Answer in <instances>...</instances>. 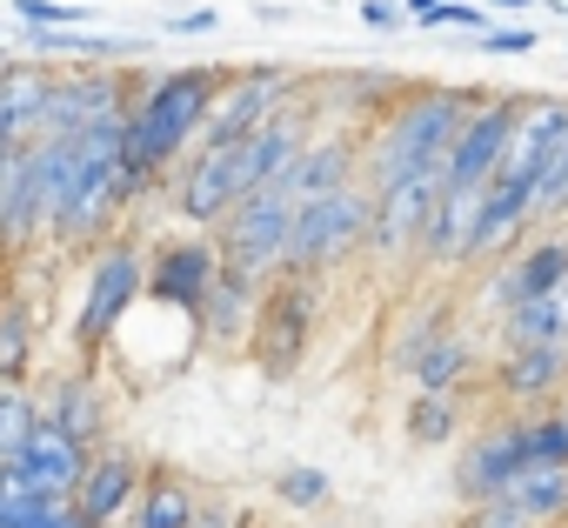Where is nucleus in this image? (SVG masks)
Returning a JSON list of instances; mask_svg holds the SVG:
<instances>
[{
    "instance_id": "f257e3e1",
    "label": "nucleus",
    "mask_w": 568,
    "mask_h": 528,
    "mask_svg": "<svg viewBox=\"0 0 568 528\" xmlns=\"http://www.w3.org/2000/svg\"><path fill=\"white\" fill-rule=\"evenodd\" d=\"M121 128L128 121L88 128V134H41V161H48V187H54L48 241L68 254H94L101 241H114V227L134 201Z\"/></svg>"
},
{
    "instance_id": "f03ea898",
    "label": "nucleus",
    "mask_w": 568,
    "mask_h": 528,
    "mask_svg": "<svg viewBox=\"0 0 568 528\" xmlns=\"http://www.w3.org/2000/svg\"><path fill=\"white\" fill-rule=\"evenodd\" d=\"M227 74L234 68H168V74H141V94L128 108V128H121L134 201L154 194V187H168V174L201 148L207 114H214Z\"/></svg>"
},
{
    "instance_id": "7ed1b4c3",
    "label": "nucleus",
    "mask_w": 568,
    "mask_h": 528,
    "mask_svg": "<svg viewBox=\"0 0 568 528\" xmlns=\"http://www.w3.org/2000/svg\"><path fill=\"white\" fill-rule=\"evenodd\" d=\"M495 88H462V81H415L375 128H362V181L395 187L415 174H442L462 121L488 101Z\"/></svg>"
},
{
    "instance_id": "20e7f679",
    "label": "nucleus",
    "mask_w": 568,
    "mask_h": 528,
    "mask_svg": "<svg viewBox=\"0 0 568 528\" xmlns=\"http://www.w3.org/2000/svg\"><path fill=\"white\" fill-rule=\"evenodd\" d=\"M368 214H375V187L368 181H348L335 194L302 201L295 227H288V254H281V275L335 282L355 254H368Z\"/></svg>"
},
{
    "instance_id": "39448f33",
    "label": "nucleus",
    "mask_w": 568,
    "mask_h": 528,
    "mask_svg": "<svg viewBox=\"0 0 568 528\" xmlns=\"http://www.w3.org/2000/svg\"><path fill=\"white\" fill-rule=\"evenodd\" d=\"M134 302H148V247L134 234H114L88 261V288H81V308H74V328H68L74 355L101 362L114 348V335L128 328Z\"/></svg>"
},
{
    "instance_id": "423d86ee",
    "label": "nucleus",
    "mask_w": 568,
    "mask_h": 528,
    "mask_svg": "<svg viewBox=\"0 0 568 528\" xmlns=\"http://www.w3.org/2000/svg\"><path fill=\"white\" fill-rule=\"evenodd\" d=\"M295 207L302 194L288 187V174L241 194L221 221H214V241H221V261L227 268H247V275H281V254H288V227H295Z\"/></svg>"
},
{
    "instance_id": "0eeeda50",
    "label": "nucleus",
    "mask_w": 568,
    "mask_h": 528,
    "mask_svg": "<svg viewBox=\"0 0 568 528\" xmlns=\"http://www.w3.org/2000/svg\"><path fill=\"white\" fill-rule=\"evenodd\" d=\"M315 315H322V282L274 275L267 295H261V322H254V335H247V362H254L267 382H288V375L308 362Z\"/></svg>"
},
{
    "instance_id": "6e6552de",
    "label": "nucleus",
    "mask_w": 568,
    "mask_h": 528,
    "mask_svg": "<svg viewBox=\"0 0 568 528\" xmlns=\"http://www.w3.org/2000/svg\"><path fill=\"white\" fill-rule=\"evenodd\" d=\"M221 268H227V261H221L214 227L168 234L161 247H148V302L168 308V315H181L194 328V315H201V302H207V288H214Z\"/></svg>"
},
{
    "instance_id": "1a4fd4ad",
    "label": "nucleus",
    "mask_w": 568,
    "mask_h": 528,
    "mask_svg": "<svg viewBox=\"0 0 568 528\" xmlns=\"http://www.w3.org/2000/svg\"><path fill=\"white\" fill-rule=\"evenodd\" d=\"M48 221H54V187L34 134V141H14V154L0 161V261H21L34 241H48Z\"/></svg>"
},
{
    "instance_id": "9d476101",
    "label": "nucleus",
    "mask_w": 568,
    "mask_h": 528,
    "mask_svg": "<svg viewBox=\"0 0 568 528\" xmlns=\"http://www.w3.org/2000/svg\"><path fill=\"white\" fill-rule=\"evenodd\" d=\"M295 94H302L295 68H267V61H261V68H234L227 88H221V101H214V114H207L201 148H234L241 134H254L261 121H274Z\"/></svg>"
},
{
    "instance_id": "9b49d317",
    "label": "nucleus",
    "mask_w": 568,
    "mask_h": 528,
    "mask_svg": "<svg viewBox=\"0 0 568 528\" xmlns=\"http://www.w3.org/2000/svg\"><path fill=\"white\" fill-rule=\"evenodd\" d=\"M561 148H568V101H561V94H521L508 154H501V167H495V187L528 194V207H535V181H541V167H548Z\"/></svg>"
},
{
    "instance_id": "f8f14e48",
    "label": "nucleus",
    "mask_w": 568,
    "mask_h": 528,
    "mask_svg": "<svg viewBox=\"0 0 568 528\" xmlns=\"http://www.w3.org/2000/svg\"><path fill=\"white\" fill-rule=\"evenodd\" d=\"M435 194H442V174L375 187V214H368V261L375 268H402V261L422 254V227L435 214Z\"/></svg>"
},
{
    "instance_id": "ddd939ff",
    "label": "nucleus",
    "mask_w": 568,
    "mask_h": 528,
    "mask_svg": "<svg viewBox=\"0 0 568 528\" xmlns=\"http://www.w3.org/2000/svg\"><path fill=\"white\" fill-rule=\"evenodd\" d=\"M528 468V455H521V415H495V422H481V428H468L462 435V448H455V501L468 508V501H488V495H501L515 475Z\"/></svg>"
},
{
    "instance_id": "4468645a",
    "label": "nucleus",
    "mask_w": 568,
    "mask_h": 528,
    "mask_svg": "<svg viewBox=\"0 0 568 528\" xmlns=\"http://www.w3.org/2000/svg\"><path fill=\"white\" fill-rule=\"evenodd\" d=\"M548 288H568V227H535L515 254L495 261L488 282H481V295H488L495 315L515 308V302H535Z\"/></svg>"
},
{
    "instance_id": "2eb2a0df",
    "label": "nucleus",
    "mask_w": 568,
    "mask_h": 528,
    "mask_svg": "<svg viewBox=\"0 0 568 528\" xmlns=\"http://www.w3.org/2000/svg\"><path fill=\"white\" fill-rule=\"evenodd\" d=\"M141 481H148V455H141V448H128V441L114 435V441H101V448L88 455V475H81L74 508H81L94 528H121V521L134 515Z\"/></svg>"
},
{
    "instance_id": "dca6fc26",
    "label": "nucleus",
    "mask_w": 568,
    "mask_h": 528,
    "mask_svg": "<svg viewBox=\"0 0 568 528\" xmlns=\"http://www.w3.org/2000/svg\"><path fill=\"white\" fill-rule=\"evenodd\" d=\"M515 114H521V94H488L468 121H462V134H455V148H448V167H442V181H468V187H488L495 181V167H501V154H508V134H515Z\"/></svg>"
},
{
    "instance_id": "f3484780",
    "label": "nucleus",
    "mask_w": 568,
    "mask_h": 528,
    "mask_svg": "<svg viewBox=\"0 0 568 528\" xmlns=\"http://www.w3.org/2000/svg\"><path fill=\"white\" fill-rule=\"evenodd\" d=\"M261 295H267V275H247V268H221L201 315H194V342L201 348H221V355H241L254 322H261Z\"/></svg>"
},
{
    "instance_id": "a211bd4d",
    "label": "nucleus",
    "mask_w": 568,
    "mask_h": 528,
    "mask_svg": "<svg viewBox=\"0 0 568 528\" xmlns=\"http://www.w3.org/2000/svg\"><path fill=\"white\" fill-rule=\"evenodd\" d=\"M234 201H241V181H234L227 148H194V154L168 174V207H174L187 227H214Z\"/></svg>"
},
{
    "instance_id": "6ab92c4d",
    "label": "nucleus",
    "mask_w": 568,
    "mask_h": 528,
    "mask_svg": "<svg viewBox=\"0 0 568 528\" xmlns=\"http://www.w3.org/2000/svg\"><path fill=\"white\" fill-rule=\"evenodd\" d=\"M41 408H48V422H54V428H68L81 448L114 441V402H108V382H101V368H94V362H81V368L54 375V382L41 388Z\"/></svg>"
},
{
    "instance_id": "aec40b11",
    "label": "nucleus",
    "mask_w": 568,
    "mask_h": 528,
    "mask_svg": "<svg viewBox=\"0 0 568 528\" xmlns=\"http://www.w3.org/2000/svg\"><path fill=\"white\" fill-rule=\"evenodd\" d=\"M475 221H481V187L468 181H442L435 194V214L422 227V268L428 275H448V268H468V241H475Z\"/></svg>"
},
{
    "instance_id": "412c9836",
    "label": "nucleus",
    "mask_w": 568,
    "mask_h": 528,
    "mask_svg": "<svg viewBox=\"0 0 568 528\" xmlns=\"http://www.w3.org/2000/svg\"><path fill=\"white\" fill-rule=\"evenodd\" d=\"M488 388H495V402H501L508 415H528V408H548V402H561V388H568V342H555V348H515V355H501Z\"/></svg>"
},
{
    "instance_id": "4be33fe9",
    "label": "nucleus",
    "mask_w": 568,
    "mask_h": 528,
    "mask_svg": "<svg viewBox=\"0 0 568 528\" xmlns=\"http://www.w3.org/2000/svg\"><path fill=\"white\" fill-rule=\"evenodd\" d=\"M348 181H362V128L322 121L315 141L302 148V161L288 167V187H295L302 201H315V194H335V187H348Z\"/></svg>"
},
{
    "instance_id": "5701e85b",
    "label": "nucleus",
    "mask_w": 568,
    "mask_h": 528,
    "mask_svg": "<svg viewBox=\"0 0 568 528\" xmlns=\"http://www.w3.org/2000/svg\"><path fill=\"white\" fill-rule=\"evenodd\" d=\"M88 455H94V448H81L68 428L41 422L34 441L21 448V475H28L34 488H48L54 501H74V495H81V475H88Z\"/></svg>"
},
{
    "instance_id": "b1692460",
    "label": "nucleus",
    "mask_w": 568,
    "mask_h": 528,
    "mask_svg": "<svg viewBox=\"0 0 568 528\" xmlns=\"http://www.w3.org/2000/svg\"><path fill=\"white\" fill-rule=\"evenodd\" d=\"M194 508H201V481H194V475H181L174 461L148 455V481H141V495H134L128 528H187V521H194Z\"/></svg>"
},
{
    "instance_id": "393cba45",
    "label": "nucleus",
    "mask_w": 568,
    "mask_h": 528,
    "mask_svg": "<svg viewBox=\"0 0 568 528\" xmlns=\"http://www.w3.org/2000/svg\"><path fill=\"white\" fill-rule=\"evenodd\" d=\"M48 88H54V68L48 61H0V121H8L14 141H34L41 134V114H48Z\"/></svg>"
},
{
    "instance_id": "a878e982",
    "label": "nucleus",
    "mask_w": 568,
    "mask_h": 528,
    "mask_svg": "<svg viewBox=\"0 0 568 528\" xmlns=\"http://www.w3.org/2000/svg\"><path fill=\"white\" fill-rule=\"evenodd\" d=\"M495 342H501V355L568 342V288H548V295H535V302L501 308V315H495Z\"/></svg>"
},
{
    "instance_id": "bb28decb",
    "label": "nucleus",
    "mask_w": 568,
    "mask_h": 528,
    "mask_svg": "<svg viewBox=\"0 0 568 528\" xmlns=\"http://www.w3.org/2000/svg\"><path fill=\"white\" fill-rule=\"evenodd\" d=\"M28 34V54L34 61H121V54H148L141 34H94V28H21Z\"/></svg>"
},
{
    "instance_id": "cd10ccee",
    "label": "nucleus",
    "mask_w": 568,
    "mask_h": 528,
    "mask_svg": "<svg viewBox=\"0 0 568 528\" xmlns=\"http://www.w3.org/2000/svg\"><path fill=\"white\" fill-rule=\"evenodd\" d=\"M475 375H481V348H475V335L455 322V328L422 355V368H415L408 382H415V388H435V395H468Z\"/></svg>"
},
{
    "instance_id": "c85d7f7f",
    "label": "nucleus",
    "mask_w": 568,
    "mask_h": 528,
    "mask_svg": "<svg viewBox=\"0 0 568 528\" xmlns=\"http://www.w3.org/2000/svg\"><path fill=\"white\" fill-rule=\"evenodd\" d=\"M402 435L415 448H448L455 435H468V395H435V388H415L408 408H402Z\"/></svg>"
},
{
    "instance_id": "c756f323",
    "label": "nucleus",
    "mask_w": 568,
    "mask_h": 528,
    "mask_svg": "<svg viewBox=\"0 0 568 528\" xmlns=\"http://www.w3.org/2000/svg\"><path fill=\"white\" fill-rule=\"evenodd\" d=\"M501 495H508L521 515H535L541 528H561V521H568V468H521Z\"/></svg>"
},
{
    "instance_id": "7c9ffc66",
    "label": "nucleus",
    "mask_w": 568,
    "mask_h": 528,
    "mask_svg": "<svg viewBox=\"0 0 568 528\" xmlns=\"http://www.w3.org/2000/svg\"><path fill=\"white\" fill-rule=\"evenodd\" d=\"M41 422H48V408H41L34 382H0V461H21V448L34 441Z\"/></svg>"
},
{
    "instance_id": "2f4dec72",
    "label": "nucleus",
    "mask_w": 568,
    "mask_h": 528,
    "mask_svg": "<svg viewBox=\"0 0 568 528\" xmlns=\"http://www.w3.org/2000/svg\"><path fill=\"white\" fill-rule=\"evenodd\" d=\"M34 342H41V328H34V302H28V295H8V302H0V375H8V382H28V368H34Z\"/></svg>"
},
{
    "instance_id": "473e14b6",
    "label": "nucleus",
    "mask_w": 568,
    "mask_h": 528,
    "mask_svg": "<svg viewBox=\"0 0 568 528\" xmlns=\"http://www.w3.org/2000/svg\"><path fill=\"white\" fill-rule=\"evenodd\" d=\"M521 455H528V468H568V408L561 402L521 415Z\"/></svg>"
},
{
    "instance_id": "72a5a7b5",
    "label": "nucleus",
    "mask_w": 568,
    "mask_h": 528,
    "mask_svg": "<svg viewBox=\"0 0 568 528\" xmlns=\"http://www.w3.org/2000/svg\"><path fill=\"white\" fill-rule=\"evenodd\" d=\"M54 515V495L21 475V461H0V528H41Z\"/></svg>"
},
{
    "instance_id": "f704fd0d",
    "label": "nucleus",
    "mask_w": 568,
    "mask_h": 528,
    "mask_svg": "<svg viewBox=\"0 0 568 528\" xmlns=\"http://www.w3.org/2000/svg\"><path fill=\"white\" fill-rule=\"evenodd\" d=\"M448 328H455V308H448V302H435L428 315L402 322V335H395V348H388V368H395V375H415V368H422V355H428Z\"/></svg>"
},
{
    "instance_id": "c9c22d12",
    "label": "nucleus",
    "mask_w": 568,
    "mask_h": 528,
    "mask_svg": "<svg viewBox=\"0 0 568 528\" xmlns=\"http://www.w3.org/2000/svg\"><path fill=\"white\" fill-rule=\"evenodd\" d=\"M274 501L288 508V515H315V508H328V495H335V481L315 468V461H288V468H274Z\"/></svg>"
},
{
    "instance_id": "e433bc0d",
    "label": "nucleus",
    "mask_w": 568,
    "mask_h": 528,
    "mask_svg": "<svg viewBox=\"0 0 568 528\" xmlns=\"http://www.w3.org/2000/svg\"><path fill=\"white\" fill-rule=\"evenodd\" d=\"M14 28H94L88 0H8Z\"/></svg>"
},
{
    "instance_id": "4c0bfd02",
    "label": "nucleus",
    "mask_w": 568,
    "mask_h": 528,
    "mask_svg": "<svg viewBox=\"0 0 568 528\" xmlns=\"http://www.w3.org/2000/svg\"><path fill=\"white\" fill-rule=\"evenodd\" d=\"M422 34H442V28H462V34H488L495 14H488V0H435V8L415 21Z\"/></svg>"
},
{
    "instance_id": "58836bf2",
    "label": "nucleus",
    "mask_w": 568,
    "mask_h": 528,
    "mask_svg": "<svg viewBox=\"0 0 568 528\" xmlns=\"http://www.w3.org/2000/svg\"><path fill=\"white\" fill-rule=\"evenodd\" d=\"M462 528H541V521H535V515H521L508 495H488V501H468Z\"/></svg>"
},
{
    "instance_id": "ea45409f",
    "label": "nucleus",
    "mask_w": 568,
    "mask_h": 528,
    "mask_svg": "<svg viewBox=\"0 0 568 528\" xmlns=\"http://www.w3.org/2000/svg\"><path fill=\"white\" fill-rule=\"evenodd\" d=\"M187 528H247V508H234V495H221V488H201V508Z\"/></svg>"
},
{
    "instance_id": "a19ab883",
    "label": "nucleus",
    "mask_w": 568,
    "mask_h": 528,
    "mask_svg": "<svg viewBox=\"0 0 568 528\" xmlns=\"http://www.w3.org/2000/svg\"><path fill=\"white\" fill-rule=\"evenodd\" d=\"M475 48H481V54H535L541 34H535V28H488V34H475Z\"/></svg>"
},
{
    "instance_id": "79ce46f5",
    "label": "nucleus",
    "mask_w": 568,
    "mask_h": 528,
    "mask_svg": "<svg viewBox=\"0 0 568 528\" xmlns=\"http://www.w3.org/2000/svg\"><path fill=\"white\" fill-rule=\"evenodd\" d=\"M362 28H375V34H402V28H415V14L402 8V0H362Z\"/></svg>"
},
{
    "instance_id": "37998d69",
    "label": "nucleus",
    "mask_w": 568,
    "mask_h": 528,
    "mask_svg": "<svg viewBox=\"0 0 568 528\" xmlns=\"http://www.w3.org/2000/svg\"><path fill=\"white\" fill-rule=\"evenodd\" d=\"M221 28V8H181L168 14V34H214Z\"/></svg>"
},
{
    "instance_id": "c03bdc74",
    "label": "nucleus",
    "mask_w": 568,
    "mask_h": 528,
    "mask_svg": "<svg viewBox=\"0 0 568 528\" xmlns=\"http://www.w3.org/2000/svg\"><path fill=\"white\" fill-rule=\"evenodd\" d=\"M41 528H94V521H88V515H81L74 501H54V515H48Z\"/></svg>"
},
{
    "instance_id": "a18cd8bd",
    "label": "nucleus",
    "mask_w": 568,
    "mask_h": 528,
    "mask_svg": "<svg viewBox=\"0 0 568 528\" xmlns=\"http://www.w3.org/2000/svg\"><path fill=\"white\" fill-rule=\"evenodd\" d=\"M515 8H535V0H488V14H515Z\"/></svg>"
},
{
    "instance_id": "49530a36",
    "label": "nucleus",
    "mask_w": 568,
    "mask_h": 528,
    "mask_svg": "<svg viewBox=\"0 0 568 528\" xmlns=\"http://www.w3.org/2000/svg\"><path fill=\"white\" fill-rule=\"evenodd\" d=\"M14 154V134H8V121H0V161H8Z\"/></svg>"
},
{
    "instance_id": "de8ad7c7",
    "label": "nucleus",
    "mask_w": 568,
    "mask_h": 528,
    "mask_svg": "<svg viewBox=\"0 0 568 528\" xmlns=\"http://www.w3.org/2000/svg\"><path fill=\"white\" fill-rule=\"evenodd\" d=\"M402 8H408V14H415V21H422V14H428V8H435V0H402Z\"/></svg>"
},
{
    "instance_id": "09e8293b",
    "label": "nucleus",
    "mask_w": 568,
    "mask_h": 528,
    "mask_svg": "<svg viewBox=\"0 0 568 528\" xmlns=\"http://www.w3.org/2000/svg\"><path fill=\"white\" fill-rule=\"evenodd\" d=\"M548 8H561V14H568V0H548Z\"/></svg>"
},
{
    "instance_id": "8fccbe9b",
    "label": "nucleus",
    "mask_w": 568,
    "mask_h": 528,
    "mask_svg": "<svg viewBox=\"0 0 568 528\" xmlns=\"http://www.w3.org/2000/svg\"><path fill=\"white\" fill-rule=\"evenodd\" d=\"M0 382H8V375H0Z\"/></svg>"
},
{
    "instance_id": "3c124183",
    "label": "nucleus",
    "mask_w": 568,
    "mask_h": 528,
    "mask_svg": "<svg viewBox=\"0 0 568 528\" xmlns=\"http://www.w3.org/2000/svg\"><path fill=\"white\" fill-rule=\"evenodd\" d=\"M247 528H254V521H247Z\"/></svg>"
}]
</instances>
